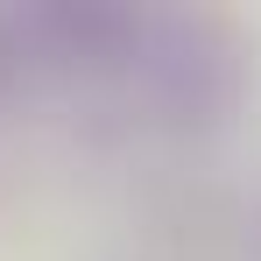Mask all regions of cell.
I'll return each instance as SVG.
<instances>
[{
  "label": "cell",
  "instance_id": "3",
  "mask_svg": "<svg viewBox=\"0 0 261 261\" xmlns=\"http://www.w3.org/2000/svg\"><path fill=\"white\" fill-rule=\"evenodd\" d=\"M29 49H36V43H29V29L0 14V99L21 85V71H29Z\"/></svg>",
  "mask_w": 261,
  "mask_h": 261
},
{
  "label": "cell",
  "instance_id": "4",
  "mask_svg": "<svg viewBox=\"0 0 261 261\" xmlns=\"http://www.w3.org/2000/svg\"><path fill=\"white\" fill-rule=\"evenodd\" d=\"M247 254L261 261V212H254V226H247Z\"/></svg>",
  "mask_w": 261,
  "mask_h": 261
},
{
  "label": "cell",
  "instance_id": "1",
  "mask_svg": "<svg viewBox=\"0 0 261 261\" xmlns=\"http://www.w3.org/2000/svg\"><path fill=\"white\" fill-rule=\"evenodd\" d=\"M148 99L170 113L176 127H219L247 85H254V64H247V36L226 21V14H176V21H148V43L134 57Z\"/></svg>",
  "mask_w": 261,
  "mask_h": 261
},
{
  "label": "cell",
  "instance_id": "2",
  "mask_svg": "<svg viewBox=\"0 0 261 261\" xmlns=\"http://www.w3.org/2000/svg\"><path fill=\"white\" fill-rule=\"evenodd\" d=\"M21 29L36 49L64 57V64H85V71L134 64L148 43V14H127V7H36Z\"/></svg>",
  "mask_w": 261,
  "mask_h": 261
}]
</instances>
